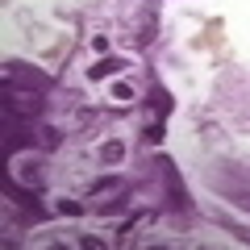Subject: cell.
<instances>
[{
    "instance_id": "cell-1",
    "label": "cell",
    "mask_w": 250,
    "mask_h": 250,
    "mask_svg": "<svg viewBox=\"0 0 250 250\" xmlns=\"http://www.w3.org/2000/svg\"><path fill=\"white\" fill-rule=\"evenodd\" d=\"M4 80H9V83H17V88H34V92H42V88H46V75L29 71L25 62H9V71H4Z\"/></svg>"
},
{
    "instance_id": "cell-2",
    "label": "cell",
    "mask_w": 250,
    "mask_h": 250,
    "mask_svg": "<svg viewBox=\"0 0 250 250\" xmlns=\"http://www.w3.org/2000/svg\"><path fill=\"white\" fill-rule=\"evenodd\" d=\"M38 108H42V96H38L34 88H29V92H17V100H9V113H17V117H34Z\"/></svg>"
},
{
    "instance_id": "cell-3",
    "label": "cell",
    "mask_w": 250,
    "mask_h": 250,
    "mask_svg": "<svg viewBox=\"0 0 250 250\" xmlns=\"http://www.w3.org/2000/svg\"><path fill=\"white\" fill-rule=\"evenodd\" d=\"M163 171H167V192H171V205H175V208H184V205H188V196H184V188H179L175 167H171V163H163Z\"/></svg>"
},
{
    "instance_id": "cell-4",
    "label": "cell",
    "mask_w": 250,
    "mask_h": 250,
    "mask_svg": "<svg viewBox=\"0 0 250 250\" xmlns=\"http://www.w3.org/2000/svg\"><path fill=\"white\" fill-rule=\"evenodd\" d=\"M117 67H121V62H117V59H100L96 67H92V80H104V75H113Z\"/></svg>"
},
{
    "instance_id": "cell-5",
    "label": "cell",
    "mask_w": 250,
    "mask_h": 250,
    "mask_svg": "<svg viewBox=\"0 0 250 250\" xmlns=\"http://www.w3.org/2000/svg\"><path fill=\"white\" fill-rule=\"evenodd\" d=\"M38 142H42L46 150H54V146L62 142V134H59V129H54V125H46V129H42V138H38Z\"/></svg>"
},
{
    "instance_id": "cell-6",
    "label": "cell",
    "mask_w": 250,
    "mask_h": 250,
    "mask_svg": "<svg viewBox=\"0 0 250 250\" xmlns=\"http://www.w3.org/2000/svg\"><path fill=\"white\" fill-rule=\"evenodd\" d=\"M121 154H125V146H121V142H108L104 150H100V159H104V163H121Z\"/></svg>"
},
{
    "instance_id": "cell-7",
    "label": "cell",
    "mask_w": 250,
    "mask_h": 250,
    "mask_svg": "<svg viewBox=\"0 0 250 250\" xmlns=\"http://www.w3.org/2000/svg\"><path fill=\"white\" fill-rule=\"evenodd\" d=\"M146 146H150V142H163V125H146Z\"/></svg>"
},
{
    "instance_id": "cell-8",
    "label": "cell",
    "mask_w": 250,
    "mask_h": 250,
    "mask_svg": "<svg viewBox=\"0 0 250 250\" xmlns=\"http://www.w3.org/2000/svg\"><path fill=\"white\" fill-rule=\"evenodd\" d=\"M59 213H67V217H80V213H83V208H80V205H75V200H59Z\"/></svg>"
},
{
    "instance_id": "cell-9",
    "label": "cell",
    "mask_w": 250,
    "mask_h": 250,
    "mask_svg": "<svg viewBox=\"0 0 250 250\" xmlns=\"http://www.w3.org/2000/svg\"><path fill=\"white\" fill-rule=\"evenodd\" d=\"M113 100H134V88H129V83H117V88H113Z\"/></svg>"
},
{
    "instance_id": "cell-10",
    "label": "cell",
    "mask_w": 250,
    "mask_h": 250,
    "mask_svg": "<svg viewBox=\"0 0 250 250\" xmlns=\"http://www.w3.org/2000/svg\"><path fill=\"white\" fill-rule=\"evenodd\" d=\"M17 146H29V138L21 134V129H17V134H9V150H17Z\"/></svg>"
}]
</instances>
